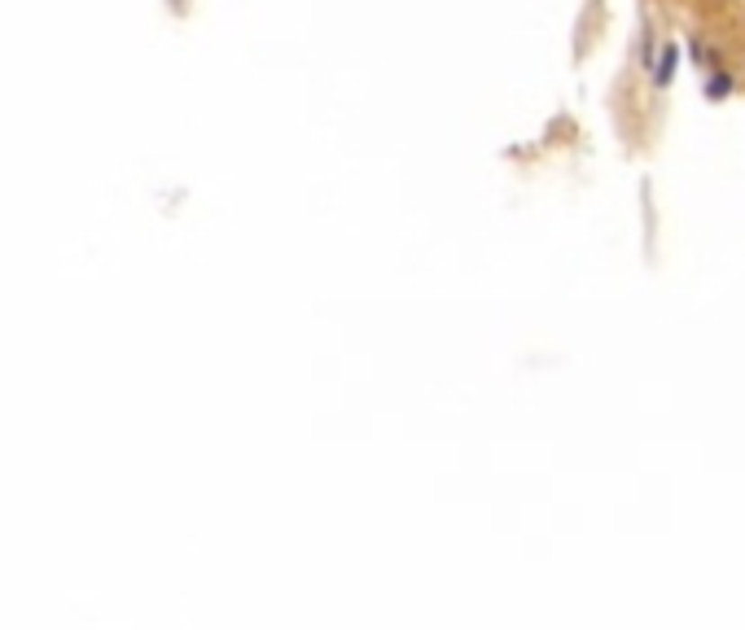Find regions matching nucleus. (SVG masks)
Masks as SVG:
<instances>
[{
    "mask_svg": "<svg viewBox=\"0 0 745 630\" xmlns=\"http://www.w3.org/2000/svg\"><path fill=\"white\" fill-rule=\"evenodd\" d=\"M671 75H676V44H662V53H658V70H653V84H658V88H667V84H671Z\"/></svg>",
    "mask_w": 745,
    "mask_h": 630,
    "instance_id": "1",
    "label": "nucleus"
},
{
    "mask_svg": "<svg viewBox=\"0 0 745 630\" xmlns=\"http://www.w3.org/2000/svg\"><path fill=\"white\" fill-rule=\"evenodd\" d=\"M723 93H728V79H723V75H714V79H711V97H723Z\"/></svg>",
    "mask_w": 745,
    "mask_h": 630,
    "instance_id": "2",
    "label": "nucleus"
}]
</instances>
